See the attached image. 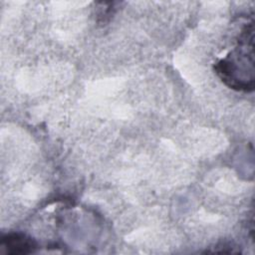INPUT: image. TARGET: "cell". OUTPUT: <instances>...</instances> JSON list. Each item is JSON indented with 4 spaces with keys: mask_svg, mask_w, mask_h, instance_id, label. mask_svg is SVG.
Segmentation results:
<instances>
[{
    "mask_svg": "<svg viewBox=\"0 0 255 255\" xmlns=\"http://www.w3.org/2000/svg\"><path fill=\"white\" fill-rule=\"evenodd\" d=\"M246 23L234 48L214 66L215 73L230 89L249 93L254 90V25Z\"/></svg>",
    "mask_w": 255,
    "mask_h": 255,
    "instance_id": "1",
    "label": "cell"
},
{
    "mask_svg": "<svg viewBox=\"0 0 255 255\" xmlns=\"http://www.w3.org/2000/svg\"><path fill=\"white\" fill-rule=\"evenodd\" d=\"M1 245L7 254L21 255L33 253L36 249V242L23 233H9L2 237Z\"/></svg>",
    "mask_w": 255,
    "mask_h": 255,
    "instance_id": "2",
    "label": "cell"
}]
</instances>
